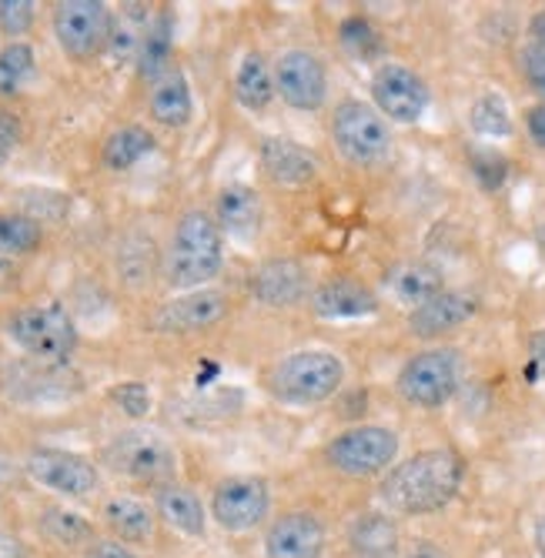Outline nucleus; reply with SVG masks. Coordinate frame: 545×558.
<instances>
[{
	"instance_id": "a211bd4d",
	"label": "nucleus",
	"mask_w": 545,
	"mask_h": 558,
	"mask_svg": "<svg viewBox=\"0 0 545 558\" xmlns=\"http://www.w3.org/2000/svg\"><path fill=\"white\" fill-rule=\"evenodd\" d=\"M258 165L278 187H308L322 178V161L315 158V150L284 134H265L258 141Z\"/></svg>"
},
{
	"instance_id": "a878e982",
	"label": "nucleus",
	"mask_w": 545,
	"mask_h": 558,
	"mask_svg": "<svg viewBox=\"0 0 545 558\" xmlns=\"http://www.w3.org/2000/svg\"><path fill=\"white\" fill-rule=\"evenodd\" d=\"M158 150V137L144 124H121L101 141V168L111 174L134 171L144 158H152Z\"/></svg>"
},
{
	"instance_id": "9d476101",
	"label": "nucleus",
	"mask_w": 545,
	"mask_h": 558,
	"mask_svg": "<svg viewBox=\"0 0 545 558\" xmlns=\"http://www.w3.org/2000/svg\"><path fill=\"white\" fill-rule=\"evenodd\" d=\"M27 478L64 501H87L101 492V465L81 451L58 445H34L24 454Z\"/></svg>"
},
{
	"instance_id": "58836bf2",
	"label": "nucleus",
	"mask_w": 545,
	"mask_h": 558,
	"mask_svg": "<svg viewBox=\"0 0 545 558\" xmlns=\"http://www.w3.org/2000/svg\"><path fill=\"white\" fill-rule=\"evenodd\" d=\"M24 141V124L14 111L0 108V168H4Z\"/></svg>"
},
{
	"instance_id": "ea45409f",
	"label": "nucleus",
	"mask_w": 545,
	"mask_h": 558,
	"mask_svg": "<svg viewBox=\"0 0 545 558\" xmlns=\"http://www.w3.org/2000/svg\"><path fill=\"white\" fill-rule=\"evenodd\" d=\"M525 348H529V368H525V375L532 381H545V328L532 331Z\"/></svg>"
},
{
	"instance_id": "c9c22d12",
	"label": "nucleus",
	"mask_w": 545,
	"mask_h": 558,
	"mask_svg": "<svg viewBox=\"0 0 545 558\" xmlns=\"http://www.w3.org/2000/svg\"><path fill=\"white\" fill-rule=\"evenodd\" d=\"M108 398L118 404V409H121L128 418H134V422H141V418L152 415V404H155L152 388H147L144 381H118V385L108 391Z\"/></svg>"
},
{
	"instance_id": "473e14b6",
	"label": "nucleus",
	"mask_w": 545,
	"mask_h": 558,
	"mask_svg": "<svg viewBox=\"0 0 545 558\" xmlns=\"http://www.w3.org/2000/svg\"><path fill=\"white\" fill-rule=\"evenodd\" d=\"M469 128L485 141L512 137V114H509L506 97L495 94V90H485L482 97H475L472 108H469Z\"/></svg>"
},
{
	"instance_id": "4be33fe9",
	"label": "nucleus",
	"mask_w": 545,
	"mask_h": 558,
	"mask_svg": "<svg viewBox=\"0 0 545 558\" xmlns=\"http://www.w3.org/2000/svg\"><path fill=\"white\" fill-rule=\"evenodd\" d=\"M147 114L168 131H181L194 121V90L181 64H171L147 84Z\"/></svg>"
},
{
	"instance_id": "f257e3e1",
	"label": "nucleus",
	"mask_w": 545,
	"mask_h": 558,
	"mask_svg": "<svg viewBox=\"0 0 545 558\" xmlns=\"http://www.w3.org/2000/svg\"><path fill=\"white\" fill-rule=\"evenodd\" d=\"M465 482V459L449 448H422L409 459H402L382 482H378V501L385 512L402 519H425L438 515L459 498Z\"/></svg>"
},
{
	"instance_id": "a19ab883",
	"label": "nucleus",
	"mask_w": 545,
	"mask_h": 558,
	"mask_svg": "<svg viewBox=\"0 0 545 558\" xmlns=\"http://www.w3.org/2000/svg\"><path fill=\"white\" fill-rule=\"evenodd\" d=\"M84 558H137L131 545L118 542V538H94L87 548H84Z\"/></svg>"
},
{
	"instance_id": "412c9836",
	"label": "nucleus",
	"mask_w": 545,
	"mask_h": 558,
	"mask_svg": "<svg viewBox=\"0 0 545 558\" xmlns=\"http://www.w3.org/2000/svg\"><path fill=\"white\" fill-rule=\"evenodd\" d=\"M475 312H479L475 294L445 288L441 294H435L432 301H425L409 312V335L419 341H435L441 335L462 328L465 322H472Z\"/></svg>"
},
{
	"instance_id": "dca6fc26",
	"label": "nucleus",
	"mask_w": 545,
	"mask_h": 558,
	"mask_svg": "<svg viewBox=\"0 0 545 558\" xmlns=\"http://www.w3.org/2000/svg\"><path fill=\"white\" fill-rule=\"evenodd\" d=\"M225 315H228V294L218 288H202V291H184L168 298L152 315V328L158 335H194L215 328Z\"/></svg>"
},
{
	"instance_id": "37998d69",
	"label": "nucleus",
	"mask_w": 545,
	"mask_h": 558,
	"mask_svg": "<svg viewBox=\"0 0 545 558\" xmlns=\"http://www.w3.org/2000/svg\"><path fill=\"white\" fill-rule=\"evenodd\" d=\"M402 558H452V555L445 551L441 545L428 542V538H419V542H412V545L405 548V555H402Z\"/></svg>"
},
{
	"instance_id": "c85d7f7f",
	"label": "nucleus",
	"mask_w": 545,
	"mask_h": 558,
	"mask_svg": "<svg viewBox=\"0 0 545 558\" xmlns=\"http://www.w3.org/2000/svg\"><path fill=\"white\" fill-rule=\"evenodd\" d=\"M155 14L147 11L144 4H124L111 24V40H108V54L118 61V64H137V54H141V44H144V34L152 27Z\"/></svg>"
},
{
	"instance_id": "e433bc0d",
	"label": "nucleus",
	"mask_w": 545,
	"mask_h": 558,
	"mask_svg": "<svg viewBox=\"0 0 545 558\" xmlns=\"http://www.w3.org/2000/svg\"><path fill=\"white\" fill-rule=\"evenodd\" d=\"M37 4L34 0H0V34L8 40H21L34 31Z\"/></svg>"
},
{
	"instance_id": "a18cd8bd",
	"label": "nucleus",
	"mask_w": 545,
	"mask_h": 558,
	"mask_svg": "<svg viewBox=\"0 0 545 558\" xmlns=\"http://www.w3.org/2000/svg\"><path fill=\"white\" fill-rule=\"evenodd\" d=\"M529 40H535V44H545V11H538L532 21H529Z\"/></svg>"
},
{
	"instance_id": "cd10ccee",
	"label": "nucleus",
	"mask_w": 545,
	"mask_h": 558,
	"mask_svg": "<svg viewBox=\"0 0 545 558\" xmlns=\"http://www.w3.org/2000/svg\"><path fill=\"white\" fill-rule=\"evenodd\" d=\"M171 64H174V14L161 11V14H155L152 27H147V34H144L141 54H137V74L152 84Z\"/></svg>"
},
{
	"instance_id": "6ab92c4d",
	"label": "nucleus",
	"mask_w": 545,
	"mask_h": 558,
	"mask_svg": "<svg viewBox=\"0 0 545 558\" xmlns=\"http://www.w3.org/2000/svg\"><path fill=\"white\" fill-rule=\"evenodd\" d=\"M215 221L225 231V238L252 244L262 238L265 231V197L258 187L244 184V181H231L218 191L215 197Z\"/></svg>"
},
{
	"instance_id": "f704fd0d",
	"label": "nucleus",
	"mask_w": 545,
	"mask_h": 558,
	"mask_svg": "<svg viewBox=\"0 0 545 558\" xmlns=\"http://www.w3.org/2000/svg\"><path fill=\"white\" fill-rule=\"evenodd\" d=\"M469 168L482 191H499L509 178V161L492 147H475L469 155Z\"/></svg>"
},
{
	"instance_id": "b1692460",
	"label": "nucleus",
	"mask_w": 545,
	"mask_h": 558,
	"mask_svg": "<svg viewBox=\"0 0 545 558\" xmlns=\"http://www.w3.org/2000/svg\"><path fill=\"white\" fill-rule=\"evenodd\" d=\"M231 94L238 100V108L247 114H265L275 105V97H278L275 68L265 58V50H258V47L244 50L234 68V77H231Z\"/></svg>"
},
{
	"instance_id": "79ce46f5",
	"label": "nucleus",
	"mask_w": 545,
	"mask_h": 558,
	"mask_svg": "<svg viewBox=\"0 0 545 558\" xmlns=\"http://www.w3.org/2000/svg\"><path fill=\"white\" fill-rule=\"evenodd\" d=\"M525 131H529L532 144L545 150V105H542V100L525 111Z\"/></svg>"
},
{
	"instance_id": "2f4dec72",
	"label": "nucleus",
	"mask_w": 545,
	"mask_h": 558,
	"mask_svg": "<svg viewBox=\"0 0 545 558\" xmlns=\"http://www.w3.org/2000/svg\"><path fill=\"white\" fill-rule=\"evenodd\" d=\"M40 529L44 535L64 545V548H87L97 535H94V525L74 512V509H64V505H51V509L40 512Z\"/></svg>"
},
{
	"instance_id": "393cba45",
	"label": "nucleus",
	"mask_w": 545,
	"mask_h": 558,
	"mask_svg": "<svg viewBox=\"0 0 545 558\" xmlns=\"http://www.w3.org/2000/svg\"><path fill=\"white\" fill-rule=\"evenodd\" d=\"M349 548L355 558H402V529L391 512H362L349 522Z\"/></svg>"
},
{
	"instance_id": "f03ea898",
	"label": "nucleus",
	"mask_w": 545,
	"mask_h": 558,
	"mask_svg": "<svg viewBox=\"0 0 545 558\" xmlns=\"http://www.w3.org/2000/svg\"><path fill=\"white\" fill-rule=\"evenodd\" d=\"M225 231L205 208L178 215L161 255V278L174 294L211 288L225 271Z\"/></svg>"
},
{
	"instance_id": "6e6552de",
	"label": "nucleus",
	"mask_w": 545,
	"mask_h": 558,
	"mask_svg": "<svg viewBox=\"0 0 545 558\" xmlns=\"http://www.w3.org/2000/svg\"><path fill=\"white\" fill-rule=\"evenodd\" d=\"M101 465L137 485H165L178 478V448L155 428H124L101 448Z\"/></svg>"
},
{
	"instance_id": "72a5a7b5",
	"label": "nucleus",
	"mask_w": 545,
	"mask_h": 558,
	"mask_svg": "<svg viewBox=\"0 0 545 558\" xmlns=\"http://www.w3.org/2000/svg\"><path fill=\"white\" fill-rule=\"evenodd\" d=\"M338 40L341 47L349 50L352 58H362V61H372L378 50H382V37L375 31V24L365 17V14H349L341 17L338 24Z\"/></svg>"
},
{
	"instance_id": "7ed1b4c3",
	"label": "nucleus",
	"mask_w": 545,
	"mask_h": 558,
	"mask_svg": "<svg viewBox=\"0 0 545 558\" xmlns=\"http://www.w3.org/2000/svg\"><path fill=\"white\" fill-rule=\"evenodd\" d=\"M349 365L331 348H294L265 372V388L288 409H315L341 395Z\"/></svg>"
},
{
	"instance_id": "aec40b11",
	"label": "nucleus",
	"mask_w": 545,
	"mask_h": 558,
	"mask_svg": "<svg viewBox=\"0 0 545 558\" xmlns=\"http://www.w3.org/2000/svg\"><path fill=\"white\" fill-rule=\"evenodd\" d=\"M155 515L161 525H168L171 532H178L181 538H191V542H202L208 535V505L202 501V495H197L191 485L184 482H165L155 488Z\"/></svg>"
},
{
	"instance_id": "c756f323",
	"label": "nucleus",
	"mask_w": 545,
	"mask_h": 558,
	"mask_svg": "<svg viewBox=\"0 0 545 558\" xmlns=\"http://www.w3.org/2000/svg\"><path fill=\"white\" fill-rule=\"evenodd\" d=\"M44 244V221L24 211H0V258H27Z\"/></svg>"
},
{
	"instance_id": "5701e85b",
	"label": "nucleus",
	"mask_w": 545,
	"mask_h": 558,
	"mask_svg": "<svg viewBox=\"0 0 545 558\" xmlns=\"http://www.w3.org/2000/svg\"><path fill=\"white\" fill-rule=\"evenodd\" d=\"M101 525L111 532V538L124 542V545H152L158 535V515L155 505H147L137 495H108L101 501Z\"/></svg>"
},
{
	"instance_id": "1a4fd4ad",
	"label": "nucleus",
	"mask_w": 545,
	"mask_h": 558,
	"mask_svg": "<svg viewBox=\"0 0 545 558\" xmlns=\"http://www.w3.org/2000/svg\"><path fill=\"white\" fill-rule=\"evenodd\" d=\"M275 488L265 475H225L208 495V515L228 535H252L271 522Z\"/></svg>"
},
{
	"instance_id": "f8f14e48",
	"label": "nucleus",
	"mask_w": 545,
	"mask_h": 558,
	"mask_svg": "<svg viewBox=\"0 0 545 558\" xmlns=\"http://www.w3.org/2000/svg\"><path fill=\"white\" fill-rule=\"evenodd\" d=\"M275 68V90L288 111L299 114H318L328 105L331 94V74L322 54L312 47H284L271 61Z\"/></svg>"
},
{
	"instance_id": "4c0bfd02",
	"label": "nucleus",
	"mask_w": 545,
	"mask_h": 558,
	"mask_svg": "<svg viewBox=\"0 0 545 558\" xmlns=\"http://www.w3.org/2000/svg\"><path fill=\"white\" fill-rule=\"evenodd\" d=\"M519 71H522V81L542 97V105H545V44L529 40L519 50Z\"/></svg>"
},
{
	"instance_id": "7c9ffc66",
	"label": "nucleus",
	"mask_w": 545,
	"mask_h": 558,
	"mask_svg": "<svg viewBox=\"0 0 545 558\" xmlns=\"http://www.w3.org/2000/svg\"><path fill=\"white\" fill-rule=\"evenodd\" d=\"M37 74V54L27 40H8L0 47V97H17Z\"/></svg>"
},
{
	"instance_id": "4468645a",
	"label": "nucleus",
	"mask_w": 545,
	"mask_h": 558,
	"mask_svg": "<svg viewBox=\"0 0 545 558\" xmlns=\"http://www.w3.org/2000/svg\"><path fill=\"white\" fill-rule=\"evenodd\" d=\"M312 271L299 258H265L247 275V291L268 312H294V308H308L312 298Z\"/></svg>"
},
{
	"instance_id": "c03bdc74",
	"label": "nucleus",
	"mask_w": 545,
	"mask_h": 558,
	"mask_svg": "<svg viewBox=\"0 0 545 558\" xmlns=\"http://www.w3.org/2000/svg\"><path fill=\"white\" fill-rule=\"evenodd\" d=\"M532 548H535L538 558H545V515H538L535 525H532Z\"/></svg>"
},
{
	"instance_id": "ddd939ff",
	"label": "nucleus",
	"mask_w": 545,
	"mask_h": 558,
	"mask_svg": "<svg viewBox=\"0 0 545 558\" xmlns=\"http://www.w3.org/2000/svg\"><path fill=\"white\" fill-rule=\"evenodd\" d=\"M368 100L388 124L412 128L428 114L432 90L415 68L402 61H382L368 77Z\"/></svg>"
},
{
	"instance_id": "f3484780",
	"label": "nucleus",
	"mask_w": 545,
	"mask_h": 558,
	"mask_svg": "<svg viewBox=\"0 0 545 558\" xmlns=\"http://www.w3.org/2000/svg\"><path fill=\"white\" fill-rule=\"evenodd\" d=\"M378 308H382L378 294L365 281L349 275L318 281L308 298V312L322 322H362L378 315Z\"/></svg>"
},
{
	"instance_id": "0eeeda50",
	"label": "nucleus",
	"mask_w": 545,
	"mask_h": 558,
	"mask_svg": "<svg viewBox=\"0 0 545 558\" xmlns=\"http://www.w3.org/2000/svg\"><path fill=\"white\" fill-rule=\"evenodd\" d=\"M331 144L338 158L352 168H378L391 155V124L372 108L365 97H341L328 121Z\"/></svg>"
},
{
	"instance_id": "9b49d317",
	"label": "nucleus",
	"mask_w": 545,
	"mask_h": 558,
	"mask_svg": "<svg viewBox=\"0 0 545 558\" xmlns=\"http://www.w3.org/2000/svg\"><path fill=\"white\" fill-rule=\"evenodd\" d=\"M114 14L105 0H58L51 11V31L64 58L87 64L108 54Z\"/></svg>"
},
{
	"instance_id": "423d86ee",
	"label": "nucleus",
	"mask_w": 545,
	"mask_h": 558,
	"mask_svg": "<svg viewBox=\"0 0 545 558\" xmlns=\"http://www.w3.org/2000/svg\"><path fill=\"white\" fill-rule=\"evenodd\" d=\"M462 375H465L462 351L452 344H432L409 354V362L395 375V391L419 412H438L459 395Z\"/></svg>"
},
{
	"instance_id": "bb28decb",
	"label": "nucleus",
	"mask_w": 545,
	"mask_h": 558,
	"mask_svg": "<svg viewBox=\"0 0 545 558\" xmlns=\"http://www.w3.org/2000/svg\"><path fill=\"white\" fill-rule=\"evenodd\" d=\"M388 291L399 298L409 308H419V304L432 301L435 294L445 291V278L435 265L428 262H402L388 271Z\"/></svg>"
},
{
	"instance_id": "2eb2a0df",
	"label": "nucleus",
	"mask_w": 545,
	"mask_h": 558,
	"mask_svg": "<svg viewBox=\"0 0 545 558\" xmlns=\"http://www.w3.org/2000/svg\"><path fill=\"white\" fill-rule=\"evenodd\" d=\"M328 525L315 509H284L262 535V558H325Z\"/></svg>"
},
{
	"instance_id": "20e7f679",
	"label": "nucleus",
	"mask_w": 545,
	"mask_h": 558,
	"mask_svg": "<svg viewBox=\"0 0 545 558\" xmlns=\"http://www.w3.org/2000/svg\"><path fill=\"white\" fill-rule=\"evenodd\" d=\"M402 454V435L375 425V422H355L335 432L325 448H322V462L328 472L352 478V482H368V478H385L395 465H399Z\"/></svg>"
},
{
	"instance_id": "39448f33",
	"label": "nucleus",
	"mask_w": 545,
	"mask_h": 558,
	"mask_svg": "<svg viewBox=\"0 0 545 558\" xmlns=\"http://www.w3.org/2000/svg\"><path fill=\"white\" fill-rule=\"evenodd\" d=\"M4 335L17 351L40 365H68L81 341L77 322L61 301H37L11 312L4 322Z\"/></svg>"
}]
</instances>
